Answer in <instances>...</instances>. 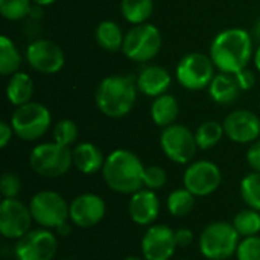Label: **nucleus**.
<instances>
[{"label": "nucleus", "mask_w": 260, "mask_h": 260, "mask_svg": "<svg viewBox=\"0 0 260 260\" xmlns=\"http://www.w3.org/2000/svg\"><path fill=\"white\" fill-rule=\"evenodd\" d=\"M253 56V37L250 32L233 27L219 32L210 46V58L222 73L236 75L247 69Z\"/></svg>", "instance_id": "nucleus-1"}, {"label": "nucleus", "mask_w": 260, "mask_h": 260, "mask_svg": "<svg viewBox=\"0 0 260 260\" xmlns=\"http://www.w3.org/2000/svg\"><path fill=\"white\" fill-rule=\"evenodd\" d=\"M102 178L105 184L116 193L133 195L143 189L145 166L142 160L128 149L113 151L104 163Z\"/></svg>", "instance_id": "nucleus-2"}, {"label": "nucleus", "mask_w": 260, "mask_h": 260, "mask_svg": "<svg viewBox=\"0 0 260 260\" xmlns=\"http://www.w3.org/2000/svg\"><path fill=\"white\" fill-rule=\"evenodd\" d=\"M137 90L134 76L113 75L99 82L94 101L102 114L111 119H120L133 110L137 99Z\"/></svg>", "instance_id": "nucleus-3"}, {"label": "nucleus", "mask_w": 260, "mask_h": 260, "mask_svg": "<svg viewBox=\"0 0 260 260\" xmlns=\"http://www.w3.org/2000/svg\"><path fill=\"white\" fill-rule=\"evenodd\" d=\"M241 236L233 224L216 221L209 224L198 239V248L207 260H229L238 251Z\"/></svg>", "instance_id": "nucleus-4"}, {"label": "nucleus", "mask_w": 260, "mask_h": 260, "mask_svg": "<svg viewBox=\"0 0 260 260\" xmlns=\"http://www.w3.org/2000/svg\"><path fill=\"white\" fill-rule=\"evenodd\" d=\"M30 169L43 178H58L66 175L73 165L72 149L55 142L37 145L29 155Z\"/></svg>", "instance_id": "nucleus-5"}, {"label": "nucleus", "mask_w": 260, "mask_h": 260, "mask_svg": "<svg viewBox=\"0 0 260 260\" xmlns=\"http://www.w3.org/2000/svg\"><path fill=\"white\" fill-rule=\"evenodd\" d=\"M52 114L47 107L40 102H27L17 107L11 117L14 134L24 142L41 139L50 128Z\"/></svg>", "instance_id": "nucleus-6"}, {"label": "nucleus", "mask_w": 260, "mask_h": 260, "mask_svg": "<svg viewBox=\"0 0 260 260\" xmlns=\"http://www.w3.org/2000/svg\"><path fill=\"white\" fill-rule=\"evenodd\" d=\"M69 206L64 197L53 190H40L29 201L34 222L49 230H56L64 222L70 221Z\"/></svg>", "instance_id": "nucleus-7"}, {"label": "nucleus", "mask_w": 260, "mask_h": 260, "mask_svg": "<svg viewBox=\"0 0 260 260\" xmlns=\"http://www.w3.org/2000/svg\"><path fill=\"white\" fill-rule=\"evenodd\" d=\"M161 49V34L154 24H136L125 34L122 52L136 62H146L154 59Z\"/></svg>", "instance_id": "nucleus-8"}, {"label": "nucleus", "mask_w": 260, "mask_h": 260, "mask_svg": "<svg viewBox=\"0 0 260 260\" xmlns=\"http://www.w3.org/2000/svg\"><path fill=\"white\" fill-rule=\"evenodd\" d=\"M215 78V64L210 55L200 52H192L183 56L177 66L178 82L192 91H200L207 88Z\"/></svg>", "instance_id": "nucleus-9"}, {"label": "nucleus", "mask_w": 260, "mask_h": 260, "mask_svg": "<svg viewBox=\"0 0 260 260\" xmlns=\"http://www.w3.org/2000/svg\"><path fill=\"white\" fill-rule=\"evenodd\" d=\"M160 146L165 155L177 165L192 163L198 149L195 134L180 123L163 128L160 134Z\"/></svg>", "instance_id": "nucleus-10"}, {"label": "nucleus", "mask_w": 260, "mask_h": 260, "mask_svg": "<svg viewBox=\"0 0 260 260\" xmlns=\"http://www.w3.org/2000/svg\"><path fill=\"white\" fill-rule=\"evenodd\" d=\"M58 251V238L49 229L38 227L15 241V260H53Z\"/></svg>", "instance_id": "nucleus-11"}, {"label": "nucleus", "mask_w": 260, "mask_h": 260, "mask_svg": "<svg viewBox=\"0 0 260 260\" xmlns=\"http://www.w3.org/2000/svg\"><path fill=\"white\" fill-rule=\"evenodd\" d=\"M32 213L18 198H3L0 203V235L9 241H18L32 225Z\"/></svg>", "instance_id": "nucleus-12"}, {"label": "nucleus", "mask_w": 260, "mask_h": 260, "mask_svg": "<svg viewBox=\"0 0 260 260\" xmlns=\"http://www.w3.org/2000/svg\"><path fill=\"white\" fill-rule=\"evenodd\" d=\"M222 183V174L218 165L209 160L190 163L183 175L184 187L195 197H209L215 193Z\"/></svg>", "instance_id": "nucleus-13"}, {"label": "nucleus", "mask_w": 260, "mask_h": 260, "mask_svg": "<svg viewBox=\"0 0 260 260\" xmlns=\"http://www.w3.org/2000/svg\"><path fill=\"white\" fill-rule=\"evenodd\" d=\"M26 59L29 66L43 75H53L58 73L66 62L62 49L46 38L34 40L26 49Z\"/></svg>", "instance_id": "nucleus-14"}, {"label": "nucleus", "mask_w": 260, "mask_h": 260, "mask_svg": "<svg viewBox=\"0 0 260 260\" xmlns=\"http://www.w3.org/2000/svg\"><path fill=\"white\" fill-rule=\"evenodd\" d=\"M177 248L175 232L166 224H154L148 227L140 242L145 260H171Z\"/></svg>", "instance_id": "nucleus-15"}, {"label": "nucleus", "mask_w": 260, "mask_h": 260, "mask_svg": "<svg viewBox=\"0 0 260 260\" xmlns=\"http://www.w3.org/2000/svg\"><path fill=\"white\" fill-rule=\"evenodd\" d=\"M107 213V204L96 193H81L69 206L70 222L78 229H91L98 225Z\"/></svg>", "instance_id": "nucleus-16"}, {"label": "nucleus", "mask_w": 260, "mask_h": 260, "mask_svg": "<svg viewBox=\"0 0 260 260\" xmlns=\"http://www.w3.org/2000/svg\"><path fill=\"white\" fill-rule=\"evenodd\" d=\"M225 136L235 143H253L259 140L260 119L250 110H235L222 122Z\"/></svg>", "instance_id": "nucleus-17"}, {"label": "nucleus", "mask_w": 260, "mask_h": 260, "mask_svg": "<svg viewBox=\"0 0 260 260\" xmlns=\"http://www.w3.org/2000/svg\"><path fill=\"white\" fill-rule=\"evenodd\" d=\"M160 198L155 190L146 187L133 193L128 203V215L131 221L142 227H151L155 224L160 215Z\"/></svg>", "instance_id": "nucleus-18"}, {"label": "nucleus", "mask_w": 260, "mask_h": 260, "mask_svg": "<svg viewBox=\"0 0 260 260\" xmlns=\"http://www.w3.org/2000/svg\"><path fill=\"white\" fill-rule=\"evenodd\" d=\"M137 88L140 93L149 98H158L171 87V73L160 66H148L137 76Z\"/></svg>", "instance_id": "nucleus-19"}, {"label": "nucleus", "mask_w": 260, "mask_h": 260, "mask_svg": "<svg viewBox=\"0 0 260 260\" xmlns=\"http://www.w3.org/2000/svg\"><path fill=\"white\" fill-rule=\"evenodd\" d=\"M73 166L84 175H93L102 171L105 158L101 149L90 142L78 143L73 149Z\"/></svg>", "instance_id": "nucleus-20"}, {"label": "nucleus", "mask_w": 260, "mask_h": 260, "mask_svg": "<svg viewBox=\"0 0 260 260\" xmlns=\"http://www.w3.org/2000/svg\"><path fill=\"white\" fill-rule=\"evenodd\" d=\"M34 96V81L24 72H17L9 76L6 85V98L14 107H21L30 102Z\"/></svg>", "instance_id": "nucleus-21"}, {"label": "nucleus", "mask_w": 260, "mask_h": 260, "mask_svg": "<svg viewBox=\"0 0 260 260\" xmlns=\"http://www.w3.org/2000/svg\"><path fill=\"white\" fill-rule=\"evenodd\" d=\"M241 87L235 78V75L232 76L230 73H219L215 75L212 84L209 85V93L210 98L221 105H229L232 102H235L239 96Z\"/></svg>", "instance_id": "nucleus-22"}, {"label": "nucleus", "mask_w": 260, "mask_h": 260, "mask_svg": "<svg viewBox=\"0 0 260 260\" xmlns=\"http://www.w3.org/2000/svg\"><path fill=\"white\" fill-rule=\"evenodd\" d=\"M178 114H180V105L172 94L165 93L155 98L151 105V119L157 126L166 128L169 125H174Z\"/></svg>", "instance_id": "nucleus-23"}, {"label": "nucleus", "mask_w": 260, "mask_h": 260, "mask_svg": "<svg viewBox=\"0 0 260 260\" xmlns=\"http://www.w3.org/2000/svg\"><path fill=\"white\" fill-rule=\"evenodd\" d=\"M125 35L120 26L116 21L104 20L96 27V41L98 44L107 52H117L122 50Z\"/></svg>", "instance_id": "nucleus-24"}, {"label": "nucleus", "mask_w": 260, "mask_h": 260, "mask_svg": "<svg viewBox=\"0 0 260 260\" xmlns=\"http://www.w3.org/2000/svg\"><path fill=\"white\" fill-rule=\"evenodd\" d=\"M21 66V55L14 41L2 35L0 37V73L2 76H11L18 72Z\"/></svg>", "instance_id": "nucleus-25"}, {"label": "nucleus", "mask_w": 260, "mask_h": 260, "mask_svg": "<svg viewBox=\"0 0 260 260\" xmlns=\"http://www.w3.org/2000/svg\"><path fill=\"white\" fill-rule=\"evenodd\" d=\"M195 195L189 192L186 187L183 189H175L168 195L166 200V207L168 212L175 216V218H184L192 213L195 209Z\"/></svg>", "instance_id": "nucleus-26"}, {"label": "nucleus", "mask_w": 260, "mask_h": 260, "mask_svg": "<svg viewBox=\"0 0 260 260\" xmlns=\"http://www.w3.org/2000/svg\"><path fill=\"white\" fill-rule=\"evenodd\" d=\"M120 11L123 18L131 24L146 23L152 15L154 2L152 0H122Z\"/></svg>", "instance_id": "nucleus-27"}, {"label": "nucleus", "mask_w": 260, "mask_h": 260, "mask_svg": "<svg viewBox=\"0 0 260 260\" xmlns=\"http://www.w3.org/2000/svg\"><path fill=\"white\" fill-rule=\"evenodd\" d=\"M224 136H225L224 126H222V123H219L216 120H206L195 131L197 145L201 149H212L213 146H216L221 142V139Z\"/></svg>", "instance_id": "nucleus-28"}, {"label": "nucleus", "mask_w": 260, "mask_h": 260, "mask_svg": "<svg viewBox=\"0 0 260 260\" xmlns=\"http://www.w3.org/2000/svg\"><path fill=\"white\" fill-rule=\"evenodd\" d=\"M233 227L241 238L257 236L260 233V212L254 209H244L233 218Z\"/></svg>", "instance_id": "nucleus-29"}, {"label": "nucleus", "mask_w": 260, "mask_h": 260, "mask_svg": "<svg viewBox=\"0 0 260 260\" xmlns=\"http://www.w3.org/2000/svg\"><path fill=\"white\" fill-rule=\"evenodd\" d=\"M241 197L250 209L260 212V172L253 171L242 178Z\"/></svg>", "instance_id": "nucleus-30"}, {"label": "nucleus", "mask_w": 260, "mask_h": 260, "mask_svg": "<svg viewBox=\"0 0 260 260\" xmlns=\"http://www.w3.org/2000/svg\"><path fill=\"white\" fill-rule=\"evenodd\" d=\"M32 0H0V14L9 21L23 20L30 14Z\"/></svg>", "instance_id": "nucleus-31"}, {"label": "nucleus", "mask_w": 260, "mask_h": 260, "mask_svg": "<svg viewBox=\"0 0 260 260\" xmlns=\"http://www.w3.org/2000/svg\"><path fill=\"white\" fill-rule=\"evenodd\" d=\"M53 142L62 146L70 148L78 140V126L70 119H61L53 126Z\"/></svg>", "instance_id": "nucleus-32"}, {"label": "nucleus", "mask_w": 260, "mask_h": 260, "mask_svg": "<svg viewBox=\"0 0 260 260\" xmlns=\"http://www.w3.org/2000/svg\"><path fill=\"white\" fill-rule=\"evenodd\" d=\"M168 183V174L161 166H148L145 168V175H143V186L149 190H158L165 187Z\"/></svg>", "instance_id": "nucleus-33"}, {"label": "nucleus", "mask_w": 260, "mask_h": 260, "mask_svg": "<svg viewBox=\"0 0 260 260\" xmlns=\"http://www.w3.org/2000/svg\"><path fill=\"white\" fill-rule=\"evenodd\" d=\"M238 260H260V236H250L244 238L239 242L238 251H236Z\"/></svg>", "instance_id": "nucleus-34"}, {"label": "nucleus", "mask_w": 260, "mask_h": 260, "mask_svg": "<svg viewBox=\"0 0 260 260\" xmlns=\"http://www.w3.org/2000/svg\"><path fill=\"white\" fill-rule=\"evenodd\" d=\"M21 192V180L15 172H5L0 178V193L3 198H17Z\"/></svg>", "instance_id": "nucleus-35"}, {"label": "nucleus", "mask_w": 260, "mask_h": 260, "mask_svg": "<svg viewBox=\"0 0 260 260\" xmlns=\"http://www.w3.org/2000/svg\"><path fill=\"white\" fill-rule=\"evenodd\" d=\"M247 163L253 171L260 172V139L250 145L247 151Z\"/></svg>", "instance_id": "nucleus-36"}, {"label": "nucleus", "mask_w": 260, "mask_h": 260, "mask_svg": "<svg viewBox=\"0 0 260 260\" xmlns=\"http://www.w3.org/2000/svg\"><path fill=\"white\" fill-rule=\"evenodd\" d=\"M235 78H236V81H238L241 90H251L253 85L256 84V76H254V73H253L251 70H248V69H244V70L238 72V73L235 75Z\"/></svg>", "instance_id": "nucleus-37"}, {"label": "nucleus", "mask_w": 260, "mask_h": 260, "mask_svg": "<svg viewBox=\"0 0 260 260\" xmlns=\"http://www.w3.org/2000/svg\"><path fill=\"white\" fill-rule=\"evenodd\" d=\"M175 242L178 248H187L193 242V233L189 229H178L175 230Z\"/></svg>", "instance_id": "nucleus-38"}, {"label": "nucleus", "mask_w": 260, "mask_h": 260, "mask_svg": "<svg viewBox=\"0 0 260 260\" xmlns=\"http://www.w3.org/2000/svg\"><path fill=\"white\" fill-rule=\"evenodd\" d=\"M12 134H14L12 125L5 122V120H2L0 122V148H6L8 146V143L12 139Z\"/></svg>", "instance_id": "nucleus-39"}, {"label": "nucleus", "mask_w": 260, "mask_h": 260, "mask_svg": "<svg viewBox=\"0 0 260 260\" xmlns=\"http://www.w3.org/2000/svg\"><path fill=\"white\" fill-rule=\"evenodd\" d=\"M72 222L69 221V222H64L62 225H59L55 232H56V236H61V238H67L70 233H72Z\"/></svg>", "instance_id": "nucleus-40"}, {"label": "nucleus", "mask_w": 260, "mask_h": 260, "mask_svg": "<svg viewBox=\"0 0 260 260\" xmlns=\"http://www.w3.org/2000/svg\"><path fill=\"white\" fill-rule=\"evenodd\" d=\"M251 37H253V40H256V41H259L260 43V18L254 23V26H253Z\"/></svg>", "instance_id": "nucleus-41"}, {"label": "nucleus", "mask_w": 260, "mask_h": 260, "mask_svg": "<svg viewBox=\"0 0 260 260\" xmlns=\"http://www.w3.org/2000/svg\"><path fill=\"white\" fill-rule=\"evenodd\" d=\"M55 0H32V3H35L37 6H47V5H52Z\"/></svg>", "instance_id": "nucleus-42"}, {"label": "nucleus", "mask_w": 260, "mask_h": 260, "mask_svg": "<svg viewBox=\"0 0 260 260\" xmlns=\"http://www.w3.org/2000/svg\"><path fill=\"white\" fill-rule=\"evenodd\" d=\"M254 64H256V69L260 72V46L256 49V53H254Z\"/></svg>", "instance_id": "nucleus-43"}, {"label": "nucleus", "mask_w": 260, "mask_h": 260, "mask_svg": "<svg viewBox=\"0 0 260 260\" xmlns=\"http://www.w3.org/2000/svg\"><path fill=\"white\" fill-rule=\"evenodd\" d=\"M123 260H145L143 257H137V256H129V257H126V259Z\"/></svg>", "instance_id": "nucleus-44"}, {"label": "nucleus", "mask_w": 260, "mask_h": 260, "mask_svg": "<svg viewBox=\"0 0 260 260\" xmlns=\"http://www.w3.org/2000/svg\"><path fill=\"white\" fill-rule=\"evenodd\" d=\"M181 260H189V259H181Z\"/></svg>", "instance_id": "nucleus-45"}]
</instances>
